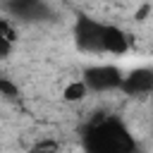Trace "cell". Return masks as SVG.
Returning <instances> with one entry per match:
<instances>
[{"label": "cell", "instance_id": "obj_1", "mask_svg": "<svg viewBox=\"0 0 153 153\" xmlns=\"http://www.w3.org/2000/svg\"><path fill=\"white\" fill-rule=\"evenodd\" d=\"M86 153H134L136 143L129 129L115 117L93 120L84 134Z\"/></svg>", "mask_w": 153, "mask_h": 153}, {"label": "cell", "instance_id": "obj_2", "mask_svg": "<svg viewBox=\"0 0 153 153\" xmlns=\"http://www.w3.org/2000/svg\"><path fill=\"white\" fill-rule=\"evenodd\" d=\"M74 38L84 53H105V45H103L105 24H100V22H93L88 17H79L76 26H74Z\"/></svg>", "mask_w": 153, "mask_h": 153}, {"label": "cell", "instance_id": "obj_3", "mask_svg": "<svg viewBox=\"0 0 153 153\" xmlns=\"http://www.w3.org/2000/svg\"><path fill=\"white\" fill-rule=\"evenodd\" d=\"M84 84L91 91H112V88L122 86V72L117 67H110V65L91 67L84 74Z\"/></svg>", "mask_w": 153, "mask_h": 153}, {"label": "cell", "instance_id": "obj_4", "mask_svg": "<svg viewBox=\"0 0 153 153\" xmlns=\"http://www.w3.org/2000/svg\"><path fill=\"white\" fill-rule=\"evenodd\" d=\"M124 93L129 96H141V93H151L153 91V69H134L127 76H122V86Z\"/></svg>", "mask_w": 153, "mask_h": 153}, {"label": "cell", "instance_id": "obj_5", "mask_svg": "<svg viewBox=\"0 0 153 153\" xmlns=\"http://www.w3.org/2000/svg\"><path fill=\"white\" fill-rule=\"evenodd\" d=\"M7 10L19 19H41L48 14L43 0H10Z\"/></svg>", "mask_w": 153, "mask_h": 153}, {"label": "cell", "instance_id": "obj_6", "mask_svg": "<svg viewBox=\"0 0 153 153\" xmlns=\"http://www.w3.org/2000/svg\"><path fill=\"white\" fill-rule=\"evenodd\" d=\"M14 29L10 26L7 19H0V57H7L10 50H12V43H14Z\"/></svg>", "mask_w": 153, "mask_h": 153}, {"label": "cell", "instance_id": "obj_7", "mask_svg": "<svg viewBox=\"0 0 153 153\" xmlns=\"http://www.w3.org/2000/svg\"><path fill=\"white\" fill-rule=\"evenodd\" d=\"M86 84L84 81H76V84H69L67 88H65V98L67 100H81L84 96H86Z\"/></svg>", "mask_w": 153, "mask_h": 153}, {"label": "cell", "instance_id": "obj_8", "mask_svg": "<svg viewBox=\"0 0 153 153\" xmlns=\"http://www.w3.org/2000/svg\"><path fill=\"white\" fill-rule=\"evenodd\" d=\"M0 93L5 96V98H17V86L10 81V79H5V76H0Z\"/></svg>", "mask_w": 153, "mask_h": 153}, {"label": "cell", "instance_id": "obj_9", "mask_svg": "<svg viewBox=\"0 0 153 153\" xmlns=\"http://www.w3.org/2000/svg\"><path fill=\"white\" fill-rule=\"evenodd\" d=\"M31 153H60V148H57V143H53V141H41V143H36V146L31 148Z\"/></svg>", "mask_w": 153, "mask_h": 153}]
</instances>
